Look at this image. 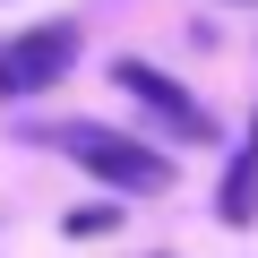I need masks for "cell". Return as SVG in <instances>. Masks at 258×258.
Wrapping results in <instances>:
<instances>
[{"label":"cell","mask_w":258,"mask_h":258,"mask_svg":"<svg viewBox=\"0 0 258 258\" xmlns=\"http://www.w3.org/2000/svg\"><path fill=\"white\" fill-rule=\"evenodd\" d=\"M60 147H69V155H78L95 181H112V189H129V198L172 189V155H155V147H138V138H120V129L78 120V129H60Z\"/></svg>","instance_id":"6da1fadb"},{"label":"cell","mask_w":258,"mask_h":258,"mask_svg":"<svg viewBox=\"0 0 258 258\" xmlns=\"http://www.w3.org/2000/svg\"><path fill=\"white\" fill-rule=\"evenodd\" d=\"M69 60H78V26H26L18 43H0V95H43V86H60L69 78Z\"/></svg>","instance_id":"7a4b0ae2"},{"label":"cell","mask_w":258,"mask_h":258,"mask_svg":"<svg viewBox=\"0 0 258 258\" xmlns=\"http://www.w3.org/2000/svg\"><path fill=\"white\" fill-rule=\"evenodd\" d=\"M112 86H120V95H138V103H147V112H155V120L172 129V138H189V147H207V138H215L207 103H198L189 86H172V78H164L155 60H112Z\"/></svg>","instance_id":"3957f363"},{"label":"cell","mask_w":258,"mask_h":258,"mask_svg":"<svg viewBox=\"0 0 258 258\" xmlns=\"http://www.w3.org/2000/svg\"><path fill=\"white\" fill-rule=\"evenodd\" d=\"M215 215H224V224H258V129H249V147H232V164H224Z\"/></svg>","instance_id":"277c9868"},{"label":"cell","mask_w":258,"mask_h":258,"mask_svg":"<svg viewBox=\"0 0 258 258\" xmlns=\"http://www.w3.org/2000/svg\"><path fill=\"white\" fill-rule=\"evenodd\" d=\"M103 232H120V207H78L69 215V241H103Z\"/></svg>","instance_id":"5b68a950"}]
</instances>
